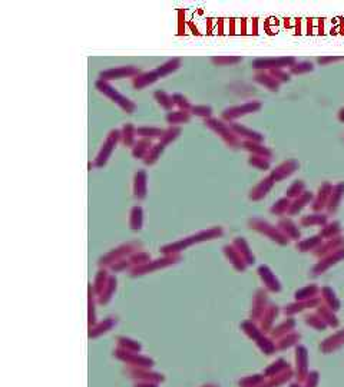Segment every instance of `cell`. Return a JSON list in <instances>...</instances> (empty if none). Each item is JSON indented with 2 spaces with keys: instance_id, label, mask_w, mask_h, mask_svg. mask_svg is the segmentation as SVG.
<instances>
[{
  "instance_id": "obj_1",
  "label": "cell",
  "mask_w": 344,
  "mask_h": 387,
  "mask_svg": "<svg viewBox=\"0 0 344 387\" xmlns=\"http://www.w3.org/2000/svg\"><path fill=\"white\" fill-rule=\"evenodd\" d=\"M95 88L98 89V92H100L103 97H106L108 99H111L114 103H116L124 112L126 113H133L136 111V103L133 100H131L129 97H126L125 95H122L116 88H114L109 82H105V81H100L98 79L95 82Z\"/></svg>"
},
{
  "instance_id": "obj_2",
  "label": "cell",
  "mask_w": 344,
  "mask_h": 387,
  "mask_svg": "<svg viewBox=\"0 0 344 387\" xmlns=\"http://www.w3.org/2000/svg\"><path fill=\"white\" fill-rule=\"evenodd\" d=\"M204 124H205L207 128L211 129L213 132H215L231 149L241 148L243 141L235 135V132L232 130L231 125H228V122L218 119V118H210V119H205Z\"/></svg>"
},
{
  "instance_id": "obj_3",
  "label": "cell",
  "mask_w": 344,
  "mask_h": 387,
  "mask_svg": "<svg viewBox=\"0 0 344 387\" xmlns=\"http://www.w3.org/2000/svg\"><path fill=\"white\" fill-rule=\"evenodd\" d=\"M121 139H122L121 129H112V130H109V133L106 135V139H105L103 145L100 146V149H99V152H98V155L95 158V168H103L108 163L109 158L112 157V154H114V151H115V148H116V145L119 144Z\"/></svg>"
},
{
  "instance_id": "obj_4",
  "label": "cell",
  "mask_w": 344,
  "mask_h": 387,
  "mask_svg": "<svg viewBox=\"0 0 344 387\" xmlns=\"http://www.w3.org/2000/svg\"><path fill=\"white\" fill-rule=\"evenodd\" d=\"M262 108V103L260 100H250V102H244L241 105H234L229 108H225L221 113V119L231 124L235 119H240L246 115L250 113H255Z\"/></svg>"
},
{
  "instance_id": "obj_5",
  "label": "cell",
  "mask_w": 344,
  "mask_h": 387,
  "mask_svg": "<svg viewBox=\"0 0 344 387\" xmlns=\"http://www.w3.org/2000/svg\"><path fill=\"white\" fill-rule=\"evenodd\" d=\"M297 64L294 56H278V58H257L252 61V69L258 70H274V69H285Z\"/></svg>"
},
{
  "instance_id": "obj_6",
  "label": "cell",
  "mask_w": 344,
  "mask_h": 387,
  "mask_svg": "<svg viewBox=\"0 0 344 387\" xmlns=\"http://www.w3.org/2000/svg\"><path fill=\"white\" fill-rule=\"evenodd\" d=\"M141 73V69L135 64H126V66H118V67H111L99 72V79L105 82H112V81H121L131 78L133 79Z\"/></svg>"
},
{
  "instance_id": "obj_7",
  "label": "cell",
  "mask_w": 344,
  "mask_h": 387,
  "mask_svg": "<svg viewBox=\"0 0 344 387\" xmlns=\"http://www.w3.org/2000/svg\"><path fill=\"white\" fill-rule=\"evenodd\" d=\"M222 234V228L221 226H215V228H210L207 231H201L198 232L197 235H192L189 238H185L184 241L181 242H175V244H171L168 247L164 248L165 253H169V251H177V250H182L184 247L187 245H191L192 242H197V241H202V240H211V238H215V237H219Z\"/></svg>"
},
{
  "instance_id": "obj_8",
  "label": "cell",
  "mask_w": 344,
  "mask_h": 387,
  "mask_svg": "<svg viewBox=\"0 0 344 387\" xmlns=\"http://www.w3.org/2000/svg\"><path fill=\"white\" fill-rule=\"evenodd\" d=\"M298 168H300V162L297 161V160H287V161L281 162L280 165H277V166L271 171L270 177H271L276 182H281L284 179L290 178L294 172H297Z\"/></svg>"
},
{
  "instance_id": "obj_9",
  "label": "cell",
  "mask_w": 344,
  "mask_h": 387,
  "mask_svg": "<svg viewBox=\"0 0 344 387\" xmlns=\"http://www.w3.org/2000/svg\"><path fill=\"white\" fill-rule=\"evenodd\" d=\"M248 224H250L251 228H254V229H257V231H260V232H262V234H267L268 237H271L273 240H276V241H278V242H281V244H285V241H287L285 237L280 232L278 228H276V226H273L271 224H268V223L264 221V220L252 218V220H250Z\"/></svg>"
},
{
  "instance_id": "obj_10",
  "label": "cell",
  "mask_w": 344,
  "mask_h": 387,
  "mask_svg": "<svg viewBox=\"0 0 344 387\" xmlns=\"http://www.w3.org/2000/svg\"><path fill=\"white\" fill-rule=\"evenodd\" d=\"M333 184L326 181L320 185L317 195L314 196L313 204H311V208H313L314 212H321L324 208H327V204H328V199H330V195L333 191Z\"/></svg>"
},
{
  "instance_id": "obj_11",
  "label": "cell",
  "mask_w": 344,
  "mask_h": 387,
  "mask_svg": "<svg viewBox=\"0 0 344 387\" xmlns=\"http://www.w3.org/2000/svg\"><path fill=\"white\" fill-rule=\"evenodd\" d=\"M229 125H231L232 130L235 132V135H237L240 139H243V141H250V142H262V144H264V141H265V136H264V133H261V132H258V130H254V129L248 128V127L243 125V124L231 122Z\"/></svg>"
},
{
  "instance_id": "obj_12",
  "label": "cell",
  "mask_w": 344,
  "mask_h": 387,
  "mask_svg": "<svg viewBox=\"0 0 344 387\" xmlns=\"http://www.w3.org/2000/svg\"><path fill=\"white\" fill-rule=\"evenodd\" d=\"M148 195V174L145 169H138L133 175V196L139 201Z\"/></svg>"
},
{
  "instance_id": "obj_13",
  "label": "cell",
  "mask_w": 344,
  "mask_h": 387,
  "mask_svg": "<svg viewBox=\"0 0 344 387\" xmlns=\"http://www.w3.org/2000/svg\"><path fill=\"white\" fill-rule=\"evenodd\" d=\"M274 184H276V181L268 175V177H265V178H262L252 190L250 191V194H248V198H250L251 201H261V199H264L268 194H270V191L273 190V187H274Z\"/></svg>"
},
{
  "instance_id": "obj_14",
  "label": "cell",
  "mask_w": 344,
  "mask_h": 387,
  "mask_svg": "<svg viewBox=\"0 0 344 387\" xmlns=\"http://www.w3.org/2000/svg\"><path fill=\"white\" fill-rule=\"evenodd\" d=\"M159 79L161 78H159V75H158L155 69L154 70H148V72H141L138 76H135L132 79V86H133V89L141 91V89H145V88L154 85Z\"/></svg>"
},
{
  "instance_id": "obj_15",
  "label": "cell",
  "mask_w": 344,
  "mask_h": 387,
  "mask_svg": "<svg viewBox=\"0 0 344 387\" xmlns=\"http://www.w3.org/2000/svg\"><path fill=\"white\" fill-rule=\"evenodd\" d=\"M254 81H255L258 85L265 86V88H267L268 91H271V92H278V91H280V86H281V83H280L276 78H273V76L270 75L268 70H258V72H255V75H254Z\"/></svg>"
},
{
  "instance_id": "obj_16",
  "label": "cell",
  "mask_w": 344,
  "mask_h": 387,
  "mask_svg": "<svg viewBox=\"0 0 344 387\" xmlns=\"http://www.w3.org/2000/svg\"><path fill=\"white\" fill-rule=\"evenodd\" d=\"M241 148L248 151L251 155H257V157H262L265 160L273 158V151L265 146L262 142H250V141H243Z\"/></svg>"
},
{
  "instance_id": "obj_17",
  "label": "cell",
  "mask_w": 344,
  "mask_h": 387,
  "mask_svg": "<svg viewBox=\"0 0 344 387\" xmlns=\"http://www.w3.org/2000/svg\"><path fill=\"white\" fill-rule=\"evenodd\" d=\"M314 195L311 191H306L303 193L298 198L293 199L291 201V207H290V211H288V215H297L300 211H303L307 205L313 204L314 201Z\"/></svg>"
},
{
  "instance_id": "obj_18",
  "label": "cell",
  "mask_w": 344,
  "mask_h": 387,
  "mask_svg": "<svg viewBox=\"0 0 344 387\" xmlns=\"http://www.w3.org/2000/svg\"><path fill=\"white\" fill-rule=\"evenodd\" d=\"M343 196H344V182L336 184V185L333 187V191H331L330 199H328V204H327V208H326L328 214H334V212L339 210Z\"/></svg>"
},
{
  "instance_id": "obj_19",
  "label": "cell",
  "mask_w": 344,
  "mask_h": 387,
  "mask_svg": "<svg viewBox=\"0 0 344 387\" xmlns=\"http://www.w3.org/2000/svg\"><path fill=\"white\" fill-rule=\"evenodd\" d=\"M152 139L148 138H138V141L135 142L133 148H132V157L135 160H144L147 157V154L149 152V149L152 148Z\"/></svg>"
},
{
  "instance_id": "obj_20",
  "label": "cell",
  "mask_w": 344,
  "mask_h": 387,
  "mask_svg": "<svg viewBox=\"0 0 344 387\" xmlns=\"http://www.w3.org/2000/svg\"><path fill=\"white\" fill-rule=\"evenodd\" d=\"M191 116H192V113L189 111L178 109V111H172V112L166 113L165 119L169 124V127H178L181 124H188L191 121Z\"/></svg>"
},
{
  "instance_id": "obj_21",
  "label": "cell",
  "mask_w": 344,
  "mask_h": 387,
  "mask_svg": "<svg viewBox=\"0 0 344 387\" xmlns=\"http://www.w3.org/2000/svg\"><path fill=\"white\" fill-rule=\"evenodd\" d=\"M180 67H181V59L180 58H172V59L166 61L165 64H159L155 70L158 72L159 78H166V76L172 75L174 72H177Z\"/></svg>"
},
{
  "instance_id": "obj_22",
  "label": "cell",
  "mask_w": 344,
  "mask_h": 387,
  "mask_svg": "<svg viewBox=\"0 0 344 387\" xmlns=\"http://www.w3.org/2000/svg\"><path fill=\"white\" fill-rule=\"evenodd\" d=\"M121 132H122L121 142L128 148H133L135 142L138 141L136 139V128H135V125L131 124V122H126L125 125L122 127V129H121Z\"/></svg>"
},
{
  "instance_id": "obj_23",
  "label": "cell",
  "mask_w": 344,
  "mask_h": 387,
  "mask_svg": "<svg viewBox=\"0 0 344 387\" xmlns=\"http://www.w3.org/2000/svg\"><path fill=\"white\" fill-rule=\"evenodd\" d=\"M154 97H155V100L158 102V105H159L164 111H166L168 113L174 111L175 103H174L172 95L166 94L165 91H155V92H154Z\"/></svg>"
},
{
  "instance_id": "obj_24",
  "label": "cell",
  "mask_w": 344,
  "mask_h": 387,
  "mask_svg": "<svg viewBox=\"0 0 344 387\" xmlns=\"http://www.w3.org/2000/svg\"><path fill=\"white\" fill-rule=\"evenodd\" d=\"M165 148H166V146H164L161 142L154 144V145H152V148L149 149V152L147 154V157L142 160V161H144V163H145L147 166H152V165H155V163L158 162V160L161 158L162 152L165 151Z\"/></svg>"
},
{
  "instance_id": "obj_25",
  "label": "cell",
  "mask_w": 344,
  "mask_h": 387,
  "mask_svg": "<svg viewBox=\"0 0 344 387\" xmlns=\"http://www.w3.org/2000/svg\"><path fill=\"white\" fill-rule=\"evenodd\" d=\"M300 224L303 226H326L327 224V215L323 212H314L310 215H306L301 218Z\"/></svg>"
},
{
  "instance_id": "obj_26",
  "label": "cell",
  "mask_w": 344,
  "mask_h": 387,
  "mask_svg": "<svg viewBox=\"0 0 344 387\" xmlns=\"http://www.w3.org/2000/svg\"><path fill=\"white\" fill-rule=\"evenodd\" d=\"M181 132H182V129L180 128V127H169V128L164 129V133L159 138V142L164 146H168L169 144H172L174 141H177L180 138Z\"/></svg>"
},
{
  "instance_id": "obj_27",
  "label": "cell",
  "mask_w": 344,
  "mask_h": 387,
  "mask_svg": "<svg viewBox=\"0 0 344 387\" xmlns=\"http://www.w3.org/2000/svg\"><path fill=\"white\" fill-rule=\"evenodd\" d=\"M142 221H144V210L142 207L136 205L131 210L129 215V226L132 229H141L142 228Z\"/></svg>"
},
{
  "instance_id": "obj_28",
  "label": "cell",
  "mask_w": 344,
  "mask_h": 387,
  "mask_svg": "<svg viewBox=\"0 0 344 387\" xmlns=\"http://www.w3.org/2000/svg\"><path fill=\"white\" fill-rule=\"evenodd\" d=\"M290 207H291V199L287 196H282L276 201V204H273V207L270 208V212L274 215H284V214H288Z\"/></svg>"
},
{
  "instance_id": "obj_29",
  "label": "cell",
  "mask_w": 344,
  "mask_h": 387,
  "mask_svg": "<svg viewBox=\"0 0 344 387\" xmlns=\"http://www.w3.org/2000/svg\"><path fill=\"white\" fill-rule=\"evenodd\" d=\"M303 193H306V182L303 179H295L285 191V196L290 198L291 201L298 198Z\"/></svg>"
},
{
  "instance_id": "obj_30",
  "label": "cell",
  "mask_w": 344,
  "mask_h": 387,
  "mask_svg": "<svg viewBox=\"0 0 344 387\" xmlns=\"http://www.w3.org/2000/svg\"><path fill=\"white\" fill-rule=\"evenodd\" d=\"M164 133V129L157 127H139L136 128V135L139 138H148V139H159Z\"/></svg>"
},
{
  "instance_id": "obj_31",
  "label": "cell",
  "mask_w": 344,
  "mask_h": 387,
  "mask_svg": "<svg viewBox=\"0 0 344 387\" xmlns=\"http://www.w3.org/2000/svg\"><path fill=\"white\" fill-rule=\"evenodd\" d=\"M278 228H280V231H282L285 235H288V237H291V238H294V240L300 237V231H298V228L295 226V224H294L291 220H287V218L280 220Z\"/></svg>"
},
{
  "instance_id": "obj_32",
  "label": "cell",
  "mask_w": 344,
  "mask_h": 387,
  "mask_svg": "<svg viewBox=\"0 0 344 387\" xmlns=\"http://www.w3.org/2000/svg\"><path fill=\"white\" fill-rule=\"evenodd\" d=\"M211 62L215 66H234L243 62L241 56H234V55H228V56H214L211 58Z\"/></svg>"
},
{
  "instance_id": "obj_33",
  "label": "cell",
  "mask_w": 344,
  "mask_h": 387,
  "mask_svg": "<svg viewBox=\"0 0 344 387\" xmlns=\"http://www.w3.org/2000/svg\"><path fill=\"white\" fill-rule=\"evenodd\" d=\"M213 108L210 105H192V109H191V113L198 116V118H202V119H210L213 118Z\"/></svg>"
},
{
  "instance_id": "obj_34",
  "label": "cell",
  "mask_w": 344,
  "mask_h": 387,
  "mask_svg": "<svg viewBox=\"0 0 344 387\" xmlns=\"http://www.w3.org/2000/svg\"><path fill=\"white\" fill-rule=\"evenodd\" d=\"M314 64L311 62H297L294 66L290 67V75H304L309 72H313Z\"/></svg>"
},
{
  "instance_id": "obj_35",
  "label": "cell",
  "mask_w": 344,
  "mask_h": 387,
  "mask_svg": "<svg viewBox=\"0 0 344 387\" xmlns=\"http://www.w3.org/2000/svg\"><path fill=\"white\" fill-rule=\"evenodd\" d=\"M248 163L251 166L260 169V171H268L270 169V160H265L262 157H257V155H251L248 158Z\"/></svg>"
},
{
  "instance_id": "obj_36",
  "label": "cell",
  "mask_w": 344,
  "mask_h": 387,
  "mask_svg": "<svg viewBox=\"0 0 344 387\" xmlns=\"http://www.w3.org/2000/svg\"><path fill=\"white\" fill-rule=\"evenodd\" d=\"M260 274L262 275V278L265 280L267 286L271 289V290H280V286L277 284V280L274 278V275L270 273V270L267 267H261L260 268Z\"/></svg>"
},
{
  "instance_id": "obj_37",
  "label": "cell",
  "mask_w": 344,
  "mask_h": 387,
  "mask_svg": "<svg viewBox=\"0 0 344 387\" xmlns=\"http://www.w3.org/2000/svg\"><path fill=\"white\" fill-rule=\"evenodd\" d=\"M172 99H174V103H175V106H178V109H181V111H189L191 112V109H192V105H191V102L188 100L187 97H184L182 94H172Z\"/></svg>"
},
{
  "instance_id": "obj_38",
  "label": "cell",
  "mask_w": 344,
  "mask_h": 387,
  "mask_svg": "<svg viewBox=\"0 0 344 387\" xmlns=\"http://www.w3.org/2000/svg\"><path fill=\"white\" fill-rule=\"evenodd\" d=\"M268 72H270V75H271L273 78H276L280 83H287V82L291 81V75H290V72H287L285 69H274V70H268Z\"/></svg>"
},
{
  "instance_id": "obj_39",
  "label": "cell",
  "mask_w": 344,
  "mask_h": 387,
  "mask_svg": "<svg viewBox=\"0 0 344 387\" xmlns=\"http://www.w3.org/2000/svg\"><path fill=\"white\" fill-rule=\"evenodd\" d=\"M339 232H340V224H339L337 221L327 224V226L323 228V231H321V234H323L324 237H333V235H336V234H339Z\"/></svg>"
},
{
  "instance_id": "obj_40",
  "label": "cell",
  "mask_w": 344,
  "mask_h": 387,
  "mask_svg": "<svg viewBox=\"0 0 344 387\" xmlns=\"http://www.w3.org/2000/svg\"><path fill=\"white\" fill-rule=\"evenodd\" d=\"M234 244H235V247H237V248H238L240 251H241V254H243L244 257L248 259V262H251V259H252V257H251L250 251H248L247 242H246V241H244L243 238H237Z\"/></svg>"
},
{
  "instance_id": "obj_41",
  "label": "cell",
  "mask_w": 344,
  "mask_h": 387,
  "mask_svg": "<svg viewBox=\"0 0 344 387\" xmlns=\"http://www.w3.org/2000/svg\"><path fill=\"white\" fill-rule=\"evenodd\" d=\"M340 61H344L343 56H320V58H317V64H321V66L336 64V62H340Z\"/></svg>"
},
{
  "instance_id": "obj_42",
  "label": "cell",
  "mask_w": 344,
  "mask_h": 387,
  "mask_svg": "<svg viewBox=\"0 0 344 387\" xmlns=\"http://www.w3.org/2000/svg\"><path fill=\"white\" fill-rule=\"evenodd\" d=\"M225 253L228 254V257L232 259V262H234V265H235L237 268H241V270L244 268V262H243V259L238 257V256H237L229 247H225Z\"/></svg>"
},
{
  "instance_id": "obj_43",
  "label": "cell",
  "mask_w": 344,
  "mask_h": 387,
  "mask_svg": "<svg viewBox=\"0 0 344 387\" xmlns=\"http://www.w3.org/2000/svg\"><path fill=\"white\" fill-rule=\"evenodd\" d=\"M318 241H320V238H318V237H313V238H310V240H307V241L301 242L298 247L301 248V251H306V250L311 248V247H314V245H317V244H318Z\"/></svg>"
},
{
  "instance_id": "obj_44",
  "label": "cell",
  "mask_w": 344,
  "mask_h": 387,
  "mask_svg": "<svg viewBox=\"0 0 344 387\" xmlns=\"http://www.w3.org/2000/svg\"><path fill=\"white\" fill-rule=\"evenodd\" d=\"M131 251V245H126L125 248H121V250H116L115 253H112L111 256H108V259H114V258H119L122 257L124 254H126V253H129Z\"/></svg>"
},
{
  "instance_id": "obj_45",
  "label": "cell",
  "mask_w": 344,
  "mask_h": 387,
  "mask_svg": "<svg viewBox=\"0 0 344 387\" xmlns=\"http://www.w3.org/2000/svg\"><path fill=\"white\" fill-rule=\"evenodd\" d=\"M342 257H343V251H340V253H337V254H336L334 257L328 258V259H327L326 262H323V264H320V265L317 267V270H323V268H326V267H327L328 264H331V261L334 262V259H339V258H342Z\"/></svg>"
},
{
  "instance_id": "obj_46",
  "label": "cell",
  "mask_w": 344,
  "mask_h": 387,
  "mask_svg": "<svg viewBox=\"0 0 344 387\" xmlns=\"http://www.w3.org/2000/svg\"><path fill=\"white\" fill-rule=\"evenodd\" d=\"M114 284H115V280H111V283H109V286L106 287V290H105V301L109 298V295H111V292L114 291Z\"/></svg>"
},
{
  "instance_id": "obj_47",
  "label": "cell",
  "mask_w": 344,
  "mask_h": 387,
  "mask_svg": "<svg viewBox=\"0 0 344 387\" xmlns=\"http://www.w3.org/2000/svg\"><path fill=\"white\" fill-rule=\"evenodd\" d=\"M315 291H317V289H315V287H311L310 290L300 291V297H309V295H311V294H314ZM297 297H298V292H297Z\"/></svg>"
},
{
  "instance_id": "obj_48",
  "label": "cell",
  "mask_w": 344,
  "mask_h": 387,
  "mask_svg": "<svg viewBox=\"0 0 344 387\" xmlns=\"http://www.w3.org/2000/svg\"><path fill=\"white\" fill-rule=\"evenodd\" d=\"M103 281H105V274H99V275H98V280H96V283H98V287H99V289L102 287Z\"/></svg>"
},
{
  "instance_id": "obj_49",
  "label": "cell",
  "mask_w": 344,
  "mask_h": 387,
  "mask_svg": "<svg viewBox=\"0 0 344 387\" xmlns=\"http://www.w3.org/2000/svg\"><path fill=\"white\" fill-rule=\"evenodd\" d=\"M222 23H224V20H222V19H221V20H218V28H217V31H218V32L217 33H219V34H222V33H224V31H222Z\"/></svg>"
},
{
  "instance_id": "obj_50",
  "label": "cell",
  "mask_w": 344,
  "mask_h": 387,
  "mask_svg": "<svg viewBox=\"0 0 344 387\" xmlns=\"http://www.w3.org/2000/svg\"><path fill=\"white\" fill-rule=\"evenodd\" d=\"M339 119L344 124V108H342V109L339 111Z\"/></svg>"
},
{
  "instance_id": "obj_51",
  "label": "cell",
  "mask_w": 344,
  "mask_h": 387,
  "mask_svg": "<svg viewBox=\"0 0 344 387\" xmlns=\"http://www.w3.org/2000/svg\"><path fill=\"white\" fill-rule=\"evenodd\" d=\"M229 33L231 34L235 33V31H234V20H229Z\"/></svg>"
},
{
  "instance_id": "obj_52",
  "label": "cell",
  "mask_w": 344,
  "mask_h": 387,
  "mask_svg": "<svg viewBox=\"0 0 344 387\" xmlns=\"http://www.w3.org/2000/svg\"><path fill=\"white\" fill-rule=\"evenodd\" d=\"M241 33H243V34L247 33L246 32V20H241Z\"/></svg>"
},
{
  "instance_id": "obj_53",
  "label": "cell",
  "mask_w": 344,
  "mask_h": 387,
  "mask_svg": "<svg viewBox=\"0 0 344 387\" xmlns=\"http://www.w3.org/2000/svg\"><path fill=\"white\" fill-rule=\"evenodd\" d=\"M88 168H89V171H92V168H95L94 162H89V163H88Z\"/></svg>"
}]
</instances>
